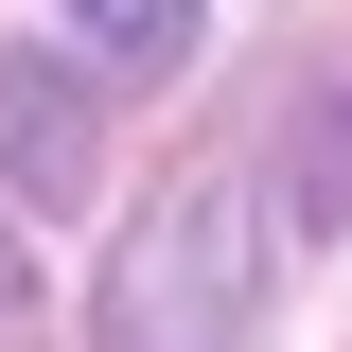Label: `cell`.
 I'll return each mask as SVG.
<instances>
[{
    "mask_svg": "<svg viewBox=\"0 0 352 352\" xmlns=\"http://www.w3.org/2000/svg\"><path fill=\"white\" fill-rule=\"evenodd\" d=\"M264 282H282V229H264L247 159H194L106 264V352H247Z\"/></svg>",
    "mask_w": 352,
    "mask_h": 352,
    "instance_id": "cell-1",
    "label": "cell"
},
{
    "mask_svg": "<svg viewBox=\"0 0 352 352\" xmlns=\"http://www.w3.org/2000/svg\"><path fill=\"white\" fill-rule=\"evenodd\" d=\"M0 159L36 212H88V176H106V124H88V88L53 53H0Z\"/></svg>",
    "mask_w": 352,
    "mask_h": 352,
    "instance_id": "cell-2",
    "label": "cell"
},
{
    "mask_svg": "<svg viewBox=\"0 0 352 352\" xmlns=\"http://www.w3.org/2000/svg\"><path fill=\"white\" fill-rule=\"evenodd\" d=\"M335 212H352V53H335V71H317V141L282 124V229H300V247H317V229H335Z\"/></svg>",
    "mask_w": 352,
    "mask_h": 352,
    "instance_id": "cell-3",
    "label": "cell"
},
{
    "mask_svg": "<svg viewBox=\"0 0 352 352\" xmlns=\"http://www.w3.org/2000/svg\"><path fill=\"white\" fill-rule=\"evenodd\" d=\"M71 36L106 53V71H141V88H159V71H194V36H212V0H71Z\"/></svg>",
    "mask_w": 352,
    "mask_h": 352,
    "instance_id": "cell-4",
    "label": "cell"
},
{
    "mask_svg": "<svg viewBox=\"0 0 352 352\" xmlns=\"http://www.w3.org/2000/svg\"><path fill=\"white\" fill-rule=\"evenodd\" d=\"M0 352H36V229H0Z\"/></svg>",
    "mask_w": 352,
    "mask_h": 352,
    "instance_id": "cell-5",
    "label": "cell"
}]
</instances>
